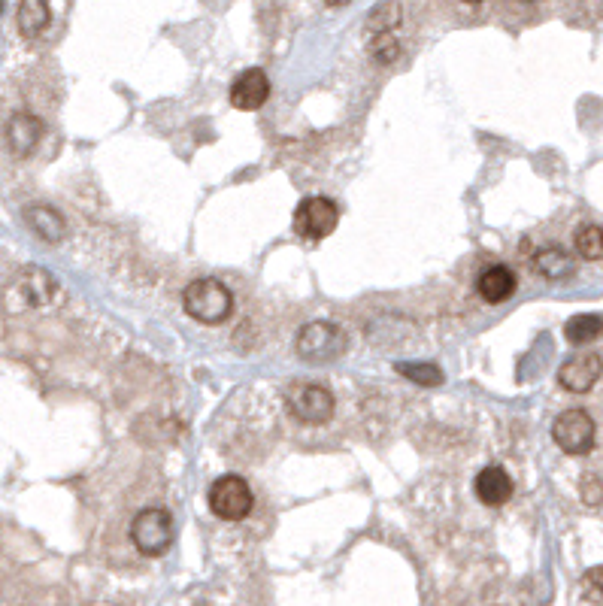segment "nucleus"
Here are the masks:
<instances>
[{"label":"nucleus","mask_w":603,"mask_h":606,"mask_svg":"<svg viewBox=\"0 0 603 606\" xmlns=\"http://www.w3.org/2000/svg\"><path fill=\"white\" fill-rule=\"evenodd\" d=\"M473 485H476V497L485 503V507H504V503L513 497V479L504 467H497V464L479 470Z\"/></svg>","instance_id":"9d476101"},{"label":"nucleus","mask_w":603,"mask_h":606,"mask_svg":"<svg viewBox=\"0 0 603 606\" xmlns=\"http://www.w3.org/2000/svg\"><path fill=\"white\" fill-rule=\"evenodd\" d=\"M43 140V122L31 113H19L7 122V146L16 158H28Z\"/></svg>","instance_id":"1a4fd4ad"},{"label":"nucleus","mask_w":603,"mask_h":606,"mask_svg":"<svg viewBox=\"0 0 603 606\" xmlns=\"http://www.w3.org/2000/svg\"><path fill=\"white\" fill-rule=\"evenodd\" d=\"M534 270L540 276H546V279H561V276H570L573 261H570V255L561 246H543L534 255Z\"/></svg>","instance_id":"2eb2a0df"},{"label":"nucleus","mask_w":603,"mask_h":606,"mask_svg":"<svg viewBox=\"0 0 603 606\" xmlns=\"http://www.w3.org/2000/svg\"><path fill=\"white\" fill-rule=\"evenodd\" d=\"M288 407L291 413L307 422V425H322L334 416V394L325 385L316 382H300L288 391Z\"/></svg>","instance_id":"39448f33"},{"label":"nucleus","mask_w":603,"mask_h":606,"mask_svg":"<svg viewBox=\"0 0 603 606\" xmlns=\"http://www.w3.org/2000/svg\"><path fill=\"white\" fill-rule=\"evenodd\" d=\"M346 346V334L331 322H310L297 334V352L313 361L337 358Z\"/></svg>","instance_id":"423d86ee"},{"label":"nucleus","mask_w":603,"mask_h":606,"mask_svg":"<svg viewBox=\"0 0 603 606\" xmlns=\"http://www.w3.org/2000/svg\"><path fill=\"white\" fill-rule=\"evenodd\" d=\"M267 97H270V79H267V73L258 70V67L240 73V76L231 82V104H234L237 110H246V113L261 110V107L267 104Z\"/></svg>","instance_id":"6e6552de"},{"label":"nucleus","mask_w":603,"mask_h":606,"mask_svg":"<svg viewBox=\"0 0 603 606\" xmlns=\"http://www.w3.org/2000/svg\"><path fill=\"white\" fill-rule=\"evenodd\" d=\"M576 252L585 261H600V255H603V234H600L597 225H582L576 231Z\"/></svg>","instance_id":"a211bd4d"},{"label":"nucleus","mask_w":603,"mask_h":606,"mask_svg":"<svg viewBox=\"0 0 603 606\" xmlns=\"http://www.w3.org/2000/svg\"><path fill=\"white\" fill-rule=\"evenodd\" d=\"M207 500H210V510H213L219 519H225V522H240V519H246V516L252 513V503H255L249 482H246L243 476H234V473L219 476V479L210 485Z\"/></svg>","instance_id":"7ed1b4c3"},{"label":"nucleus","mask_w":603,"mask_h":606,"mask_svg":"<svg viewBox=\"0 0 603 606\" xmlns=\"http://www.w3.org/2000/svg\"><path fill=\"white\" fill-rule=\"evenodd\" d=\"M182 303L191 319L204 322V325H219L234 310V294L219 279H197L185 288Z\"/></svg>","instance_id":"f257e3e1"},{"label":"nucleus","mask_w":603,"mask_h":606,"mask_svg":"<svg viewBox=\"0 0 603 606\" xmlns=\"http://www.w3.org/2000/svg\"><path fill=\"white\" fill-rule=\"evenodd\" d=\"M567 340L573 346H582V343H591L600 337V316L597 313H588V316H573L564 328Z\"/></svg>","instance_id":"f3484780"},{"label":"nucleus","mask_w":603,"mask_h":606,"mask_svg":"<svg viewBox=\"0 0 603 606\" xmlns=\"http://www.w3.org/2000/svg\"><path fill=\"white\" fill-rule=\"evenodd\" d=\"M476 288H479V294H482L488 303H504V300H510L513 291H516V276H513V270L504 267V264H491V267H485V270L479 273Z\"/></svg>","instance_id":"ddd939ff"},{"label":"nucleus","mask_w":603,"mask_h":606,"mask_svg":"<svg viewBox=\"0 0 603 606\" xmlns=\"http://www.w3.org/2000/svg\"><path fill=\"white\" fill-rule=\"evenodd\" d=\"M49 25H52V10L46 4H40V0H28V4L19 7V28H22V34L37 37Z\"/></svg>","instance_id":"dca6fc26"},{"label":"nucleus","mask_w":603,"mask_h":606,"mask_svg":"<svg viewBox=\"0 0 603 606\" xmlns=\"http://www.w3.org/2000/svg\"><path fill=\"white\" fill-rule=\"evenodd\" d=\"M25 219H28V225L34 228V234H40L46 243H61L64 234H67V225H64L61 213L52 210V207H43V204L28 207Z\"/></svg>","instance_id":"4468645a"},{"label":"nucleus","mask_w":603,"mask_h":606,"mask_svg":"<svg viewBox=\"0 0 603 606\" xmlns=\"http://www.w3.org/2000/svg\"><path fill=\"white\" fill-rule=\"evenodd\" d=\"M552 437L567 455H588L594 446V422L585 410H567L555 419Z\"/></svg>","instance_id":"0eeeda50"},{"label":"nucleus","mask_w":603,"mask_h":606,"mask_svg":"<svg viewBox=\"0 0 603 606\" xmlns=\"http://www.w3.org/2000/svg\"><path fill=\"white\" fill-rule=\"evenodd\" d=\"M597 379H600V358H597V355L570 358V361L561 367V373H558V382H561L567 391H576V394L591 391Z\"/></svg>","instance_id":"f8f14e48"},{"label":"nucleus","mask_w":603,"mask_h":606,"mask_svg":"<svg viewBox=\"0 0 603 606\" xmlns=\"http://www.w3.org/2000/svg\"><path fill=\"white\" fill-rule=\"evenodd\" d=\"M340 210L331 197H304L294 210V231L304 240H325L337 231Z\"/></svg>","instance_id":"20e7f679"},{"label":"nucleus","mask_w":603,"mask_h":606,"mask_svg":"<svg viewBox=\"0 0 603 606\" xmlns=\"http://www.w3.org/2000/svg\"><path fill=\"white\" fill-rule=\"evenodd\" d=\"M397 373L419 382V385H428V388L443 382V373L434 364H410V361H404V364H397Z\"/></svg>","instance_id":"6ab92c4d"},{"label":"nucleus","mask_w":603,"mask_h":606,"mask_svg":"<svg viewBox=\"0 0 603 606\" xmlns=\"http://www.w3.org/2000/svg\"><path fill=\"white\" fill-rule=\"evenodd\" d=\"M370 55H373L379 64H391V61H397V55H400V43H397V37H391V34H376L373 43H370Z\"/></svg>","instance_id":"aec40b11"},{"label":"nucleus","mask_w":603,"mask_h":606,"mask_svg":"<svg viewBox=\"0 0 603 606\" xmlns=\"http://www.w3.org/2000/svg\"><path fill=\"white\" fill-rule=\"evenodd\" d=\"M131 540L140 555H164L173 543V516L161 507L140 510L137 519L131 522Z\"/></svg>","instance_id":"f03ea898"},{"label":"nucleus","mask_w":603,"mask_h":606,"mask_svg":"<svg viewBox=\"0 0 603 606\" xmlns=\"http://www.w3.org/2000/svg\"><path fill=\"white\" fill-rule=\"evenodd\" d=\"M13 291L28 303V307H46V303H52V297L58 291V282L46 270H40V267H28L19 276V282H16Z\"/></svg>","instance_id":"9b49d317"}]
</instances>
